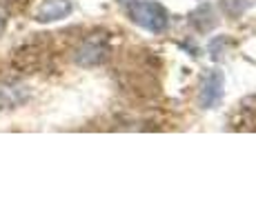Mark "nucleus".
<instances>
[{
  "label": "nucleus",
  "instance_id": "nucleus-1",
  "mask_svg": "<svg viewBox=\"0 0 256 222\" xmlns=\"http://www.w3.org/2000/svg\"><path fill=\"white\" fill-rule=\"evenodd\" d=\"M132 20H134L138 27L147 29L152 33H160L167 29V22H170V16H167L165 7L158 2H136L132 7Z\"/></svg>",
  "mask_w": 256,
  "mask_h": 222
},
{
  "label": "nucleus",
  "instance_id": "nucleus-3",
  "mask_svg": "<svg viewBox=\"0 0 256 222\" xmlns=\"http://www.w3.org/2000/svg\"><path fill=\"white\" fill-rule=\"evenodd\" d=\"M107 42L100 38H90L80 44V49L76 51V62L78 65H98L107 58Z\"/></svg>",
  "mask_w": 256,
  "mask_h": 222
},
{
  "label": "nucleus",
  "instance_id": "nucleus-5",
  "mask_svg": "<svg viewBox=\"0 0 256 222\" xmlns=\"http://www.w3.org/2000/svg\"><path fill=\"white\" fill-rule=\"evenodd\" d=\"M4 27H7V13H4V9H0V36L4 33Z\"/></svg>",
  "mask_w": 256,
  "mask_h": 222
},
{
  "label": "nucleus",
  "instance_id": "nucleus-4",
  "mask_svg": "<svg viewBox=\"0 0 256 222\" xmlns=\"http://www.w3.org/2000/svg\"><path fill=\"white\" fill-rule=\"evenodd\" d=\"M72 13V2L70 0H42V4L36 11L38 22H56L62 20Z\"/></svg>",
  "mask_w": 256,
  "mask_h": 222
},
{
  "label": "nucleus",
  "instance_id": "nucleus-2",
  "mask_svg": "<svg viewBox=\"0 0 256 222\" xmlns=\"http://www.w3.org/2000/svg\"><path fill=\"white\" fill-rule=\"evenodd\" d=\"M220 98H223V76H220L218 71H214V73H210L203 80V85H200L198 105L203 107V109H212V107H216L220 102Z\"/></svg>",
  "mask_w": 256,
  "mask_h": 222
},
{
  "label": "nucleus",
  "instance_id": "nucleus-6",
  "mask_svg": "<svg viewBox=\"0 0 256 222\" xmlns=\"http://www.w3.org/2000/svg\"><path fill=\"white\" fill-rule=\"evenodd\" d=\"M120 2L122 4H130V2H134V0H120Z\"/></svg>",
  "mask_w": 256,
  "mask_h": 222
}]
</instances>
